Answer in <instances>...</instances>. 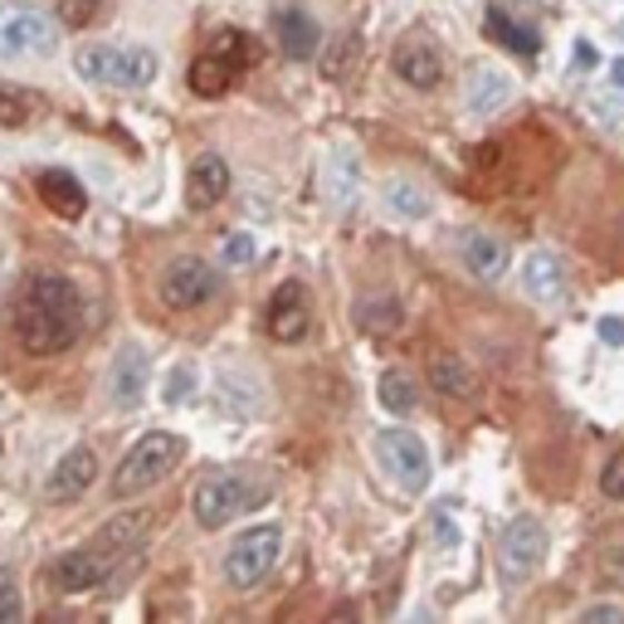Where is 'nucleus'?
Wrapping results in <instances>:
<instances>
[{"label": "nucleus", "instance_id": "obj_16", "mask_svg": "<svg viewBox=\"0 0 624 624\" xmlns=\"http://www.w3.org/2000/svg\"><path fill=\"white\" fill-rule=\"evenodd\" d=\"M93 478H98V449L79 444V449H69L55 464V474H49V483H44V498L49 503H73V498H83Z\"/></svg>", "mask_w": 624, "mask_h": 624}, {"label": "nucleus", "instance_id": "obj_5", "mask_svg": "<svg viewBox=\"0 0 624 624\" xmlns=\"http://www.w3.org/2000/svg\"><path fill=\"white\" fill-rule=\"evenodd\" d=\"M59 20L34 0H6L0 6V59H40L55 55Z\"/></svg>", "mask_w": 624, "mask_h": 624}, {"label": "nucleus", "instance_id": "obj_18", "mask_svg": "<svg viewBox=\"0 0 624 624\" xmlns=\"http://www.w3.org/2000/svg\"><path fill=\"white\" fill-rule=\"evenodd\" d=\"M225 190H229V167H225V157L206 151V157L190 161V176H186V206H190V210L220 206Z\"/></svg>", "mask_w": 624, "mask_h": 624}, {"label": "nucleus", "instance_id": "obj_4", "mask_svg": "<svg viewBox=\"0 0 624 624\" xmlns=\"http://www.w3.org/2000/svg\"><path fill=\"white\" fill-rule=\"evenodd\" d=\"M73 69L103 88H147L157 79V55L147 44H83L73 55Z\"/></svg>", "mask_w": 624, "mask_h": 624}, {"label": "nucleus", "instance_id": "obj_11", "mask_svg": "<svg viewBox=\"0 0 624 624\" xmlns=\"http://www.w3.org/2000/svg\"><path fill=\"white\" fill-rule=\"evenodd\" d=\"M122 556L103 552V546H79V552H63L55 566H49V585L63 595H83V591H98V585H108L112 576H118Z\"/></svg>", "mask_w": 624, "mask_h": 624}, {"label": "nucleus", "instance_id": "obj_12", "mask_svg": "<svg viewBox=\"0 0 624 624\" xmlns=\"http://www.w3.org/2000/svg\"><path fill=\"white\" fill-rule=\"evenodd\" d=\"M147 376H151V361H147V347L142 341H127L112 356V372H108V396L118 410H137L147 396Z\"/></svg>", "mask_w": 624, "mask_h": 624}, {"label": "nucleus", "instance_id": "obj_33", "mask_svg": "<svg viewBox=\"0 0 624 624\" xmlns=\"http://www.w3.org/2000/svg\"><path fill=\"white\" fill-rule=\"evenodd\" d=\"M601 493L605 498H615L624 503V449H615L605 458V468H601Z\"/></svg>", "mask_w": 624, "mask_h": 624}, {"label": "nucleus", "instance_id": "obj_1", "mask_svg": "<svg viewBox=\"0 0 624 624\" xmlns=\"http://www.w3.org/2000/svg\"><path fill=\"white\" fill-rule=\"evenodd\" d=\"M83 333V298L73 278L55 269H34L16 298V337L30 356H59Z\"/></svg>", "mask_w": 624, "mask_h": 624}, {"label": "nucleus", "instance_id": "obj_2", "mask_svg": "<svg viewBox=\"0 0 624 624\" xmlns=\"http://www.w3.org/2000/svg\"><path fill=\"white\" fill-rule=\"evenodd\" d=\"M264 498H274V474H264V468H215L190 493V513H196L200 527H225Z\"/></svg>", "mask_w": 624, "mask_h": 624}, {"label": "nucleus", "instance_id": "obj_39", "mask_svg": "<svg viewBox=\"0 0 624 624\" xmlns=\"http://www.w3.org/2000/svg\"><path fill=\"white\" fill-rule=\"evenodd\" d=\"M435 537H439L444 546H454V542H458V527L449 522V513H435Z\"/></svg>", "mask_w": 624, "mask_h": 624}, {"label": "nucleus", "instance_id": "obj_22", "mask_svg": "<svg viewBox=\"0 0 624 624\" xmlns=\"http://www.w3.org/2000/svg\"><path fill=\"white\" fill-rule=\"evenodd\" d=\"M34 190H40L44 210H55L59 220H79V215L88 210V190H83L79 181H73L69 171H40Z\"/></svg>", "mask_w": 624, "mask_h": 624}, {"label": "nucleus", "instance_id": "obj_40", "mask_svg": "<svg viewBox=\"0 0 624 624\" xmlns=\"http://www.w3.org/2000/svg\"><path fill=\"white\" fill-rule=\"evenodd\" d=\"M610 79H615V88H624V59L610 63Z\"/></svg>", "mask_w": 624, "mask_h": 624}, {"label": "nucleus", "instance_id": "obj_25", "mask_svg": "<svg viewBox=\"0 0 624 624\" xmlns=\"http://www.w3.org/2000/svg\"><path fill=\"white\" fill-rule=\"evenodd\" d=\"M147 537V517L142 513H122V517H112L103 532L93 537V546H103V552H112V556H132L137 552V542Z\"/></svg>", "mask_w": 624, "mask_h": 624}, {"label": "nucleus", "instance_id": "obj_7", "mask_svg": "<svg viewBox=\"0 0 624 624\" xmlns=\"http://www.w3.org/2000/svg\"><path fill=\"white\" fill-rule=\"evenodd\" d=\"M493 562H498V581L507 585V591L527 585L542 571V562H546L542 522L537 517H513V522H507L503 537H498V552H493Z\"/></svg>", "mask_w": 624, "mask_h": 624}, {"label": "nucleus", "instance_id": "obj_26", "mask_svg": "<svg viewBox=\"0 0 624 624\" xmlns=\"http://www.w3.org/2000/svg\"><path fill=\"white\" fill-rule=\"evenodd\" d=\"M483 30H488L493 40H503L507 49H513V55H537V30H532V24H517V20L507 16V10H498V6L483 16Z\"/></svg>", "mask_w": 624, "mask_h": 624}, {"label": "nucleus", "instance_id": "obj_29", "mask_svg": "<svg viewBox=\"0 0 624 624\" xmlns=\"http://www.w3.org/2000/svg\"><path fill=\"white\" fill-rule=\"evenodd\" d=\"M30 112H34V93L0 83V127H20V122H30Z\"/></svg>", "mask_w": 624, "mask_h": 624}, {"label": "nucleus", "instance_id": "obj_31", "mask_svg": "<svg viewBox=\"0 0 624 624\" xmlns=\"http://www.w3.org/2000/svg\"><path fill=\"white\" fill-rule=\"evenodd\" d=\"M98 10H103V0H59V24L63 30H83V24L98 20Z\"/></svg>", "mask_w": 624, "mask_h": 624}, {"label": "nucleus", "instance_id": "obj_14", "mask_svg": "<svg viewBox=\"0 0 624 624\" xmlns=\"http://www.w3.org/2000/svg\"><path fill=\"white\" fill-rule=\"evenodd\" d=\"M269 337L274 341H298V337H308V323H313V303H308V288L303 284H278L274 288V298H269Z\"/></svg>", "mask_w": 624, "mask_h": 624}, {"label": "nucleus", "instance_id": "obj_30", "mask_svg": "<svg viewBox=\"0 0 624 624\" xmlns=\"http://www.w3.org/2000/svg\"><path fill=\"white\" fill-rule=\"evenodd\" d=\"M24 620V595H20V581L10 566H0V624H20Z\"/></svg>", "mask_w": 624, "mask_h": 624}, {"label": "nucleus", "instance_id": "obj_23", "mask_svg": "<svg viewBox=\"0 0 624 624\" xmlns=\"http://www.w3.org/2000/svg\"><path fill=\"white\" fill-rule=\"evenodd\" d=\"M464 264H468V274H474V278L493 284V278L507 274V245H503L498 235L468 229V235H464Z\"/></svg>", "mask_w": 624, "mask_h": 624}, {"label": "nucleus", "instance_id": "obj_34", "mask_svg": "<svg viewBox=\"0 0 624 624\" xmlns=\"http://www.w3.org/2000/svg\"><path fill=\"white\" fill-rule=\"evenodd\" d=\"M356 49H361V34L351 30L347 40H341V49H337V55H327V63H323V69H327V79H347V69H351Z\"/></svg>", "mask_w": 624, "mask_h": 624}, {"label": "nucleus", "instance_id": "obj_24", "mask_svg": "<svg viewBox=\"0 0 624 624\" xmlns=\"http://www.w3.org/2000/svg\"><path fill=\"white\" fill-rule=\"evenodd\" d=\"M380 200H386V210L400 215V220H425V215H429L425 186L410 181V176H390V181L380 186Z\"/></svg>", "mask_w": 624, "mask_h": 624}, {"label": "nucleus", "instance_id": "obj_41", "mask_svg": "<svg viewBox=\"0 0 624 624\" xmlns=\"http://www.w3.org/2000/svg\"><path fill=\"white\" fill-rule=\"evenodd\" d=\"M0 269H6V249H0Z\"/></svg>", "mask_w": 624, "mask_h": 624}, {"label": "nucleus", "instance_id": "obj_37", "mask_svg": "<svg viewBox=\"0 0 624 624\" xmlns=\"http://www.w3.org/2000/svg\"><path fill=\"white\" fill-rule=\"evenodd\" d=\"M190 380H196V372H190V366H176V372L167 376V405L190 396Z\"/></svg>", "mask_w": 624, "mask_h": 624}, {"label": "nucleus", "instance_id": "obj_35", "mask_svg": "<svg viewBox=\"0 0 624 624\" xmlns=\"http://www.w3.org/2000/svg\"><path fill=\"white\" fill-rule=\"evenodd\" d=\"M576 624H624V605H615V601H595V605H585V610H581Z\"/></svg>", "mask_w": 624, "mask_h": 624}, {"label": "nucleus", "instance_id": "obj_21", "mask_svg": "<svg viewBox=\"0 0 624 624\" xmlns=\"http://www.w3.org/2000/svg\"><path fill=\"white\" fill-rule=\"evenodd\" d=\"M274 40L284 49L288 59H313L317 55V40H323V30H317V20L308 10H278L274 16Z\"/></svg>", "mask_w": 624, "mask_h": 624}, {"label": "nucleus", "instance_id": "obj_20", "mask_svg": "<svg viewBox=\"0 0 624 624\" xmlns=\"http://www.w3.org/2000/svg\"><path fill=\"white\" fill-rule=\"evenodd\" d=\"M429 386H435L444 400H474L478 396L474 366L458 351H429Z\"/></svg>", "mask_w": 624, "mask_h": 624}, {"label": "nucleus", "instance_id": "obj_38", "mask_svg": "<svg viewBox=\"0 0 624 624\" xmlns=\"http://www.w3.org/2000/svg\"><path fill=\"white\" fill-rule=\"evenodd\" d=\"M601 341H610V347H624V323H620V317H605V323H601Z\"/></svg>", "mask_w": 624, "mask_h": 624}, {"label": "nucleus", "instance_id": "obj_36", "mask_svg": "<svg viewBox=\"0 0 624 624\" xmlns=\"http://www.w3.org/2000/svg\"><path fill=\"white\" fill-rule=\"evenodd\" d=\"M254 249H259V245H254V235H229L225 249H220V259H225V264H249Z\"/></svg>", "mask_w": 624, "mask_h": 624}, {"label": "nucleus", "instance_id": "obj_9", "mask_svg": "<svg viewBox=\"0 0 624 624\" xmlns=\"http://www.w3.org/2000/svg\"><path fill=\"white\" fill-rule=\"evenodd\" d=\"M376 458H380V468H386V478L396 483V488L405 493H419L429 483V449H425V439L415 435V429H380L376 435Z\"/></svg>", "mask_w": 624, "mask_h": 624}, {"label": "nucleus", "instance_id": "obj_32", "mask_svg": "<svg viewBox=\"0 0 624 624\" xmlns=\"http://www.w3.org/2000/svg\"><path fill=\"white\" fill-rule=\"evenodd\" d=\"M601 581L624 585V532H615V537L601 546Z\"/></svg>", "mask_w": 624, "mask_h": 624}, {"label": "nucleus", "instance_id": "obj_19", "mask_svg": "<svg viewBox=\"0 0 624 624\" xmlns=\"http://www.w3.org/2000/svg\"><path fill=\"white\" fill-rule=\"evenodd\" d=\"M522 293L537 303H556L566 293V264L556 259L552 249H532L527 259H522Z\"/></svg>", "mask_w": 624, "mask_h": 624}, {"label": "nucleus", "instance_id": "obj_13", "mask_svg": "<svg viewBox=\"0 0 624 624\" xmlns=\"http://www.w3.org/2000/svg\"><path fill=\"white\" fill-rule=\"evenodd\" d=\"M390 69H396V79L419 88V93L439 88V79H444V59H439V49L429 44L425 34H405V40L390 49Z\"/></svg>", "mask_w": 624, "mask_h": 624}, {"label": "nucleus", "instance_id": "obj_10", "mask_svg": "<svg viewBox=\"0 0 624 624\" xmlns=\"http://www.w3.org/2000/svg\"><path fill=\"white\" fill-rule=\"evenodd\" d=\"M215 288H220V274H215L206 259H196V254H176L167 269H161V284H157L161 303H167L171 313H186V308L210 303Z\"/></svg>", "mask_w": 624, "mask_h": 624}, {"label": "nucleus", "instance_id": "obj_6", "mask_svg": "<svg viewBox=\"0 0 624 624\" xmlns=\"http://www.w3.org/2000/svg\"><path fill=\"white\" fill-rule=\"evenodd\" d=\"M254 63V44L245 30H220L215 34V44L190 63V93L200 98H220L229 88L239 83V73H245Z\"/></svg>", "mask_w": 624, "mask_h": 624}, {"label": "nucleus", "instance_id": "obj_28", "mask_svg": "<svg viewBox=\"0 0 624 624\" xmlns=\"http://www.w3.org/2000/svg\"><path fill=\"white\" fill-rule=\"evenodd\" d=\"M380 405H386L390 415H415L419 390H415L410 372H386V376H380Z\"/></svg>", "mask_w": 624, "mask_h": 624}, {"label": "nucleus", "instance_id": "obj_17", "mask_svg": "<svg viewBox=\"0 0 624 624\" xmlns=\"http://www.w3.org/2000/svg\"><path fill=\"white\" fill-rule=\"evenodd\" d=\"M356 196H361V157L356 147H333L323 161V200L333 210H351Z\"/></svg>", "mask_w": 624, "mask_h": 624}, {"label": "nucleus", "instance_id": "obj_27", "mask_svg": "<svg viewBox=\"0 0 624 624\" xmlns=\"http://www.w3.org/2000/svg\"><path fill=\"white\" fill-rule=\"evenodd\" d=\"M356 323H361V333H372V337H380V333H396L400 327V303L390 298H361L356 303Z\"/></svg>", "mask_w": 624, "mask_h": 624}, {"label": "nucleus", "instance_id": "obj_15", "mask_svg": "<svg viewBox=\"0 0 624 624\" xmlns=\"http://www.w3.org/2000/svg\"><path fill=\"white\" fill-rule=\"evenodd\" d=\"M513 103V73L498 69V63H474L464 79V108L474 118H493Z\"/></svg>", "mask_w": 624, "mask_h": 624}, {"label": "nucleus", "instance_id": "obj_8", "mask_svg": "<svg viewBox=\"0 0 624 624\" xmlns=\"http://www.w3.org/2000/svg\"><path fill=\"white\" fill-rule=\"evenodd\" d=\"M278 556H284V527H249L245 537L225 552V581L235 585V591H254L269 571L278 566Z\"/></svg>", "mask_w": 624, "mask_h": 624}, {"label": "nucleus", "instance_id": "obj_3", "mask_svg": "<svg viewBox=\"0 0 624 624\" xmlns=\"http://www.w3.org/2000/svg\"><path fill=\"white\" fill-rule=\"evenodd\" d=\"M186 444L167 435V429H151L127 449V458L118 464V474H112V498H137V493L157 488V483H167L176 474V464H181Z\"/></svg>", "mask_w": 624, "mask_h": 624}]
</instances>
